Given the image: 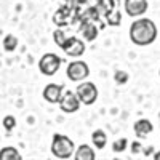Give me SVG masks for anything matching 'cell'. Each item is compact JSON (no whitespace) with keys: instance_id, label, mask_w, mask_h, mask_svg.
Listing matches in <instances>:
<instances>
[{"instance_id":"cell-1","label":"cell","mask_w":160,"mask_h":160,"mask_svg":"<svg viewBox=\"0 0 160 160\" xmlns=\"http://www.w3.org/2000/svg\"><path fill=\"white\" fill-rule=\"evenodd\" d=\"M157 26L152 19L141 18L135 19L130 26V40L138 47H148L155 42L157 38Z\"/></svg>"},{"instance_id":"cell-2","label":"cell","mask_w":160,"mask_h":160,"mask_svg":"<svg viewBox=\"0 0 160 160\" xmlns=\"http://www.w3.org/2000/svg\"><path fill=\"white\" fill-rule=\"evenodd\" d=\"M53 40H55V43L66 53L68 56L71 58H78L82 56L85 50H87V45H85V40H80L77 37H68L64 34V31L59 28L53 32Z\"/></svg>"},{"instance_id":"cell-3","label":"cell","mask_w":160,"mask_h":160,"mask_svg":"<svg viewBox=\"0 0 160 160\" xmlns=\"http://www.w3.org/2000/svg\"><path fill=\"white\" fill-rule=\"evenodd\" d=\"M75 152L74 141L68 136L61 135V133H55L51 139V154L58 158H69Z\"/></svg>"},{"instance_id":"cell-4","label":"cell","mask_w":160,"mask_h":160,"mask_svg":"<svg viewBox=\"0 0 160 160\" xmlns=\"http://www.w3.org/2000/svg\"><path fill=\"white\" fill-rule=\"evenodd\" d=\"M75 93H77V96H78L80 102L85 104V106L95 104L96 99H98V95H99L96 85L93 83V82H85V80H83V82H80V83L77 85Z\"/></svg>"},{"instance_id":"cell-5","label":"cell","mask_w":160,"mask_h":160,"mask_svg":"<svg viewBox=\"0 0 160 160\" xmlns=\"http://www.w3.org/2000/svg\"><path fill=\"white\" fill-rule=\"evenodd\" d=\"M61 62H62V59L58 55H55V53H45L38 61V71L47 77H51L59 71Z\"/></svg>"},{"instance_id":"cell-6","label":"cell","mask_w":160,"mask_h":160,"mask_svg":"<svg viewBox=\"0 0 160 160\" xmlns=\"http://www.w3.org/2000/svg\"><path fill=\"white\" fill-rule=\"evenodd\" d=\"M66 75L72 82H83L90 75V68L85 61H72L69 62L68 69H66Z\"/></svg>"},{"instance_id":"cell-7","label":"cell","mask_w":160,"mask_h":160,"mask_svg":"<svg viewBox=\"0 0 160 160\" xmlns=\"http://www.w3.org/2000/svg\"><path fill=\"white\" fill-rule=\"evenodd\" d=\"M59 109L66 114H74L80 109V99L77 96V93L72 91V90H64L62 91V96L59 99Z\"/></svg>"},{"instance_id":"cell-8","label":"cell","mask_w":160,"mask_h":160,"mask_svg":"<svg viewBox=\"0 0 160 160\" xmlns=\"http://www.w3.org/2000/svg\"><path fill=\"white\" fill-rule=\"evenodd\" d=\"M95 22L96 21H91V19H80L78 32H80V35L83 37L85 42H95V40L98 38L101 28H98Z\"/></svg>"},{"instance_id":"cell-9","label":"cell","mask_w":160,"mask_h":160,"mask_svg":"<svg viewBox=\"0 0 160 160\" xmlns=\"http://www.w3.org/2000/svg\"><path fill=\"white\" fill-rule=\"evenodd\" d=\"M74 7H68V5H62L55 15H53V22H55L58 28H64L68 26L72 19H78V15L72 11Z\"/></svg>"},{"instance_id":"cell-10","label":"cell","mask_w":160,"mask_h":160,"mask_svg":"<svg viewBox=\"0 0 160 160\" xmlns=\"http://www.w3.org/2000/svg\"><path fill=\"white\" fill-rule=\"evenodd\" d=\"M125 13L130 18H139L142 16L149 8L148 0H125Z\"/></svg>"},{"instance_id":"cell-11","label":"cell","mask_w":160,"mask_h":160,"mask_svg":"<svg viewBox=\"0 0 160 160\" xmlns=\"http://www.w3.org/2000/svg\"><path fill=\"white\" fill-rule=\"evenodd\" d=\"M62 91H64V87L62 85H56V83H50L43 88V93L42 96L47 102L50 104H58L61 96H62Z\"/></svg>"},{"instance_id":"cell-12","label":"cell","mask_w":160,"mask_h":160,"mask_svg":"<svg viewBox=\"0 0 160 160\" xmlns=\"http://www.w3.org/2000/svg\"><path fill=\"white\" fill-rule=\"evenodd\" d=\"M152 130H154V125L149 118H139L133 125V131H135V135L138 138H146L152 133Z\"/></svg>"},{"instance_id":"cell-13","label":"cell","mask_w":160,"mask_h":160,"mask_svg":"<svg viewBox=\"0 0 160 160\" xmlns=\"http://www.w3.org/2000/svg\"><path fill=\"white\" fill-rule=\"evenodd\" d=\"M74 157H75V160H95L96 154L93 151V148H90L88 144H82L74 152Z\"/></svg>"},{"instance_id":"cell-14","label":"cell","mask_w":160,"mask_h":160,"mask_svg":"<svg viewBox=\"0 0 160 160\" xmlns=\"http://www.w3.org/2000/svg\"><path fill=\"white\" fill-rule=\"evenodd\" d=\"M91 141H93V146L96 149H104L106 144H108V135H106L104 130L98 128L91 133Z\"/></svg>"},{"instance_id":"cell-15","label":"cell","mask_w":160,"mask_h":160,"mask_svg":"<svg viewBox=\"0 0 160 160\" xmlns=\"http://www.w3.org/2000/svg\"><path fill=\"white\" fill-rule=\"evenodd\" d=\"M13 158H16V160L21 158V154L16 151V148L7 146V148H3L0 151V160H13Z\"/></svg>"},{"instance_id":"cell-16","label":"cell","mask_w":160,"mask_h":160,"mask_svg":"<svg viewBox=\"0 0 160 160\" xmlns=\"http://www.w3.org/2000/svg\"><path fill=\"white\" fill-rule=\"evenodd\" d=\"M16 47H18V38L13 34L5 35V38H3V48H5V51L11 53V51L16 50Z\"/></svg>"},{"instance_id":"cell-17","label":"cell","mask_w":160,"mask_h":160,"mask_svg":"<svg viewBox=\"0 0 160 160\" xmlns=\"http://www.w3.org/2000/svg\"><path fill=\"white\" fill-rule=\"evenodd\" d=\"M127 148H128V139L127 138H120V139L114 141V144H112V151L115 154L117 152H123Z\"/></svg>"},{"instance_id":"cell-18","label":"cell","mask_w":160,"mask_h":160,"mask_svg":"<svg viewBox=\"0 0 160 160\" xmlns=\"http://www.w3.org/2000/svg\"><path fill=\"white\" fill-rule=\"evenodd\" d=\"M128 78H130V75L125 71H115V74H114V82L117 85H125L128 82Z\"/></svg>"},{"instance_id":"cell-19","label":"cell","mask_w":160,"mask_h":160,"mask_svg":"<svg viewBox=\"0 0 160 160\" xmlns=\"http://www.w3.org/2000/svg\"><path fill=\"white\" fill-rule=\"evenodd\" d=\"M15 127H16V118L13 117V115H7V117L3 118V128H5L7 131H11Z\"/></svg>"},{"instance_id":"cell-20","label":"cell","mask_w":160,"mask_h":160,"mask_svg":"<svg viewBox=\"0 0 160 160\" xmlns=\"http://www.w3.org/2000/svg\"><path fill=\"white\" fill-rule=\"evenodd\" d=\"M139 151H141V142H138V141L131 142V152L133 154H138Z\"/></svg>"},{"instance_id":"cell-21","label":"cell","mask_w":160,"mask_h":160,"mask_svg":"<svg viewBox=\"0 0 160 160\" xmlns=\"http://www.w3.org/2000/svg\"><path fill=\"white\" fill-rule=\"evenodd\" d=\"M154 158H155V160H158V158H160V152H155V155H154Z\"/></svg>"},{"instance_id":"cell-22","label":"cell","mask_w":160,"mask_h":160,"mask_svg":"<svg viewBox=\"0 0 160 160\" xmlns=\"http://www.w3.org/2000/svg\"><path fill=\"white\" fill-rule=\"evenodd\" d=\"M117 2H118V3H120V0H117Z\"/></svg>"},{"instance_id":"cell-23","label":"cell","mask_w":160,"mask_h":160,"mask_svg":"<svg viewBox=\"0 0 160 160\" xmlns=\"http://www.w3.org/2000/svg\"><path fill=\"white\" fill-rule=\"evenodd\" d=\"M158 75H160V71H158Z\"/></svg>"}]
</instances>
